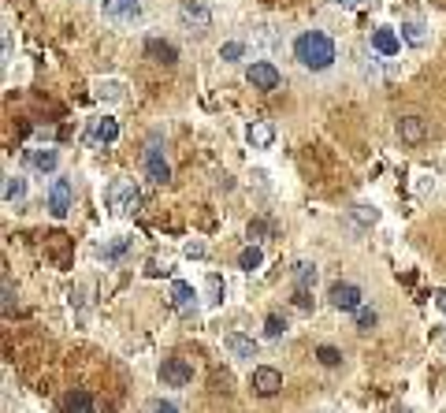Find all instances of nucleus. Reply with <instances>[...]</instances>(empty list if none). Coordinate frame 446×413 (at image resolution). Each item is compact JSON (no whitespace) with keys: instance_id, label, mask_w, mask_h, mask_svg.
<instances>
[{"instance_id":"1","label":"nucleus","mask_w":446,"mask_h":413,"mask_svg":"<svg viewBox=\"0 0 446 413\" xmlns=\"http://www.w3.org/2000/svg\"><path fill=\"white\" fill-rule=\"evenodd\" d=\"M294 60L305 71H327L339 60V45L324 34V30H305L294 38Z\"/></svg>"},{"instance_id":"2","label":"nucleus","mask_w":446,"mask_h":413,"mask_svg":"<svg viewBox=\"0 0 446 413\" xmlns=\"http://www.w3.org/2000/svg\"><path fill=\"white\" fill-rule=\"evenodd\" d=\"M105 205L112 209V216H134L142 209V190L130 183V179H115L105 190Z\"/></svg>"},{"instance_id":"3","label":"nucleus","mask_w":446,"mask_h":413,"mask_svg":"<svg viewBox=\"0 0 446 413\" xmlns=\"http://www.w3.org/2000/svg\"><path fill=\"white\" fill-rule=\"evenodd\" d=\"M179 19H183V26L193 30V34H208L212 11H208L205 0H183V4H179Z\"/></svg>"},{"instance_id":"4","label":"nucleus","mask_w":446,"mask_h":413,"mask_svg":"<svg viewBox=\"0 0 446 413\" xmlns=\"http://www.w3.org/2000/svg\"><path fill=\"white\" fill-rule=\"evenodd\" d=\"M245 82H250L253 90L272 93V90H279V82H283V75H279V68H275V63H268V60H253L250 68H245Z\"/></svg>"},{"instance_id":"5","label":"nucleus","mask_w":446,"mask_h":413,"mask_svg":"<svg viewBox=\"0 0 446 413\" xmlns=\"http://www.w3.org/2000/svg\"><path fill=\"white\" fill-rule=\"evenodd\" d=\"M327 298H331V305H335L339 313H357L361 305H365V294H361L357 283H331Z\"/></svg>"},{"instance_id":"6","label":"nucleus","mask_w":446,"mask_h":413,"mask_svg":"<svg viewBox=\"0 0 446 413\" xmlns=\"http://www.w3.org/2000/svg\"><path fill=\"white\" fill-rule=\"evenodd\" d=\"M75 205V187H71V179H56L53 187H48V212H53L56 220H63L71 212Z\"/></svg>"},{"instance_id":"7","label":"nucleus","mask_w":446,"mask_h":413,"mask_svg":"<svg viewBox=\"0 0 446 413\" xmlns=\"http://www.w3.org/2000/svg\"><path fill=\"white\" fill-rule=\"evenodd\" d=\"M250 384H253V394H260V399H272V394L283 391V372L272 369V365H257L253 376H250Z\"/></svg>"},{"instance_id":"8","label":"nucleus","mask_w":446,"mask_h":413,"mask_svg":"<svg viewBox=\"0 0 446 413\" xmlns=\"http://www.w3.org/2000/svg\"><path fill=\"white\" fill-rule=\"evenodd\" d=\"M190 380H193V365L186 357H168L160 365V384L164 387H186Z\"/></svg>"},{"instance_id":"9","label":"nucleus","mask_w":446,"mask_h":413,"mask_svg":"<svg viewBox=\"0 0 446 413\" xmlns=\"http://www.w3.org/2000/svg\"><path fill=\"white\" fill-rule=\"evenodd\" d=\"M145 175L153 179V183H168L171 179V168H168V160H164V150H160V138H149V145H145Z\"/></svg>"},{"instance_id":"10","label":"nucleus","mask_w":446,"mask_h":413,"mask_svg":"<svg viewBox=\"0 0 446 413\" xmlns=\"http://www.w3.org/2000/svg\"><path fill=\"white\" fill-rule=\"evenodd\" d=\"M368 45H372L383 60H391V56H398V53H402V34H398L394 26H376V30H372V38H368Z\"/></svg>"},{"instance_id":"11","label":"nucleus","mask_w":446,"mask_h":413,"mask_svg":"<svg viewBox=\"0 0 446 413\" xmlns=\"http://www.w3.org/2000/svg\"><path fill=\"white\" fill-rule=\"evenodd\" d=\"M101 11L112 23H134L142 15V4L138 0H101Z\"/></svg>"},{"instance_id":"12","label":"nucleus","mask_w":446,"mask_h":413,"mask_svg":"<svg viewBox=\"0 0 446 413\" xmlns=\"http://www.w3.org/2000/svg\"><path fill=\"white\" fill-rule=\"evenodd\" d=\"M398 138H402L405 145L424 142V138H428V123L420 120V115H402V120H398Z\"/></svg>"},{"instance_id":"13","label":"nucleus","mask_w":446,"mask_h":413,"mask_svg":"<svg viewBox=\"0 0 446 413\" xmlns=\"http://www.w3.org/2000/svg\"><path fill=\"white\" fill-rule=\"evenodd\" d=\"M223 346H227L235 357H242V361H253V357H257V343H253L250 335H242V332H227V335H223Z\"/></svg>"},{"instance_id":"14","label":"nucleus","mask_w":446,"mask_h":413,"mask_svg":"<svg viewBox=\"0 0 446 413\" xmlns=\"http://www.w3.org/2000/svg\"><path fill=\"white\" fill-rule=\"evenodd\" d=\"M63 413H101V409H97V399L90 391H68L63 394Z\"/></svg>"},{"instance_id":"15","label":"nucleus","mask_w":446,"mask_h":413,"mask_svg":"<svg viewBox=\"0 0 446 413\" xmlns=\"http://www.w3.org/2000/svg\"><path fill=\"white\" fill-rule=\"evenodd\" d=\"M171 305L179 313H193L197 309V291L190 283H183V279H175V283H171Z\"/></svg>"},{"instance_id":"16","label":"nucleus","mask_w":446,"mask_h":413,"mask_svg":"<svg viewBox=\"0 0 446 413\" xmlns=\"http://www.w3.org/2000/svg\"><path fill=\"white\" fill-rule=\"evenodd\" d=\"M115 138H120V123H115L112 115H101V120H93L90 142H97V145H112Z\"/></svg>"},{"instance_id":"17","label":"nucleus","mask_w":446,"mask_h":413,"mask_svg":"<svg viewBox=\"0 0 446 413\" xmlns=\"http://www.w3.org/2000/svg\"><path fill=\"white\" fill-rule=\"evenodd\" d=\"M26 160H30V168L41 172V175H53V172L60 168V153H56V150H30Z\"/></svg>"},{"instance_id":"18","label":"nucleus","mask_w":446,"mask_h":413,"mask_svg":"<svg viewBox=\"0 0 446 413\" xmlns=\"http://www.w3.org/2000/svg\"><path fill=\"white\" fill-rule=\"evenodd\" d=\"M245 142H250L253 150H272L275 127L272 123H250V127H245Z\"/></svg>"},{"instance_id":"19","label":"nucleus","mask_w":446,"mask_h":413,"mask_svg":"<svg viewBox=\"0 0 446 413\" xmlns=\"http://www.w3.org/2000/svg\"><path fill=\"white\" fill-rule=\"evenodd\" d=\"M145 56L156 60V63H175L179 60V48L171 41H160V38H149L145 41Z\"/></svg>"},{"instance_id":"20","label":"nucleus","mask_w":446,"mask_h":413,"mask_svg":"<svg viewBox=\"0 0 446 413\" xmlns=\"http://www.w3.org/2000/svg\"><path fill=\"white\" fill-rule=\"evenodd\" d=\"M23 202H26V179L4 175V205H23Z\"/></svg>"},{"instance_id":"21","label":"nucleus","mask_w":446,"mask_h":413,"mask_svg":"<svg viewBox=\"0 0 446 413\" xmlns=\"http://www.w3.org/2000/svg\"><path fill=\"white\" fill-rule=\"evenodd\" d=\"M123 82L120 78H108V82H97V86H93V97H97V101H108V105H115V101H123Z\"/></svg>"},{"instance_id":"22","label":"nucleus","mask_w":446,"mask_h":413,"mask_svg":"<svg viewBox=\"0 0 446 413\" xmlns=\"http://www.w3.org/2000/svg\"><path fill=\"white\" fill-rule=\"evenodd\" d=\"M97 253H101L105 261H123V257L130 253V239H127V235H115L112 242H105V246H97Z\"/></svg>"},{"instance_id":"23","label":"nucleus","mask_w":446,"mask_h":413,"mask_svg":"<svg viewBox=\"0 0 446 413\" xmlns=\"http://www.w3.org/2000/svg\"><path fill=\"white\" fill-rule=\"evenodd\" d=\"M264 264V253H260V246H245V250L238 253V268L242 272H257Z\"/></svg>"},{"instance_id":"24","label":"nucleus","mask_w":446,"mask_h":413,"mask_svg":"<svg viewBox=\"0 0 446 413\" xmlns=\"http://www.w3.org/2000/svg\"><path fill=\"white\" fill-rule=\"evenodd\" d=\"M294 283H297V287H312V283H317V264L297 261V264H294Z\"/></svg>"},{"instance_id":"25","label":"nucleus","mask_w":446,"mask_h":413,"mask_svg":"<svg viewBox=\"0 0 446 413\" xmlns=\"http://www.w3.org/2000/svg\"><path fill=\"white\" fill-rule=\"evenodd\" d=\"M402 41H409V45H424V23H417V19L402 23Z\"/></svg>"},{"instance_id":"26","label":"nucleus","mask_w":446,"mask_h":413,"mask_svg":"<svg viewBox=\"0 0 446 413\" xmlns=\"http://www.w3.org/2000/svg\"><path fill=\"white\" fill-rule=\"evenodd\" d=\"M242 56H245V45H242V41H227V45H220V60L238 63Z\"/></svg>"},{"instance_id":"27","label":"nucleus","mask_w":446,"mask_h":413,"mask_svg":"<svg viewBox=\"0 0 446 413\" xmlns=\"http://www.w3.org/2000/svg\"><path fill=\"white\" fill-rule=\"evenodd\" d=\"M350 216H354L357 224H365V227H372V224L379 220V212H376L372 205H354V212H350Z\"/></svg>"},{"instance_id":"28","label":"nucleus","mask_w":446,"mask_h":413,"mask_svg":"<svg viewBox=\"0 0 446 413\" xmlns=\"http://www.w3.org/2000/svg\"><path fill=\"white\" fill-rule=\"evenodd\" d=\"M283 332H287V320L279 317V313H272V317L264 320V335H268V339H279Z\"/></svg>"},{"instance_id":"29","label":"nucleus","mask_w":446,"mask_h":413,"mask_svg":"<svg viewBox=\"0 0 446 413\" xmlns=\"http://www.w3.org/2000/svg\"><path fill=\"white\" fill-rule=\"evenodd\" d=\"M317 357H320V365H327V369L342 365V350H335V346H320V350H317Z\"/></svg>"},{"instance_id":"30","label":"nucleus","mask_w":446,"mask_h":413,"mask_svg":"<svg viewBox=\"0 0 446 413\" xmlns=\"http://www.w3.org/2000/svg\"><path fill=\"white\" fill-rule=\"evenodd\" d=\"M376 309H368V305H361L357 309V328H361V332H372V328H376Z\"/></svg>"},{"instance_id":"31","label":"nucleus","mask_w":446,"mask_h":413,"mask_svg":"<svg viewBox=\"0 0 446 413\" xmlns=\"http://www.w3.org/2000/svg\"><path fill=\"white\" fill-rule=\"evenodd\" d=\"M149 413H179V406L164 402V399H153V402H149Z\"/></svg>"},{"instance_id":"32","label":"nucleus","mask_w":446,"mask_h":413,"mask_svg":"<svg viewBox=\"0 0 446 413\" xmlns=\"http://www.w3.org/2000/svg\"><path fill=\"white\" fill-rule=\"evenodd\" d=\"M294 305H297V309H312V298H309V287H297V291H294Z\"/></svg>"},{"instance_id":"33","label":"nucleus","mask_w":446,"mask_h":413,"mask_svg":"<svg viewBox=\"0 0 446 413\" xmlns=\"http://www.w3.org/2000/svg\"><path fill=\"white\" fill-rule=\"evenodd\" d=\"M208 294H212V302H223V283H220V276H208Z\"/></svg>"},{"instance_id":"34","label":"nucleus","mask_w":446,"mask_h":413,"mask_svg":"<svg viewBox=\"0 0 446 413\" xmlns=\"http://www.w3.org/2000/svg\"><path fill=\"white\" fill-rule=\"evenodd\" d=\"M186 257H205V242H186Z\"/></svg>"},{"instance_id":"35","label":"nucleus","mask_w":446,"mask_h":413,"mask_svg":"<svg viewBox=\"0 0 446 413\" xmlns=\"http://www.w3.org/2000/svg\"><path fill=\"white\" fill-rule=\"evenodd\" d=\"M260 235H268V224H264V220H253V224H250V239H260Z\"/></svg>"},{"instance_id":"36","label":"nucleus","mask_w":446,"mask_h":413,"mask_svg":"<svg viewBox=\"0 0 446 413\" xmlns=\"http://www.w3.org/2000/svg\"><path fill=\"white\" fill-rule=\"evenodd\" d=\"M432 298H435V305L446 313V291H442V287H435V291H432Z\"/></svg>"},{"instance_id":"37","label":"nucleus","mask_w":446,"mask_h":413,"mask_svg":"<svg viewBox=\"0 0 446 413\" xmlns=\"http://www.w3.org/2000/svg\"><path fill=\"white\" fill-rule=\"evenodd\" d=\"M4 313H11V283L4 279Z\"/></svg>"},{"instance_id":"38","label":"nucleus","mask_w":446,"mask_h":413,"mask_svg":"<svg viewBox=\"0 0 446 413\" xmlns=\"http://www.w3.org/2000/svg\"><path fill=\"white\" fill-rule=\"evenodd\" d=\"M335 4H342V8H361L365 0H335Z\"/></svg>"}]
</instances>
